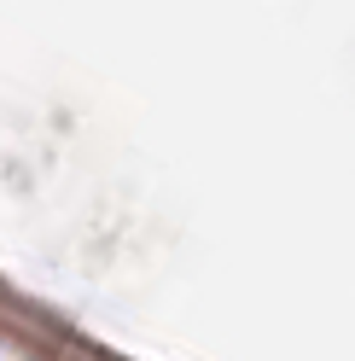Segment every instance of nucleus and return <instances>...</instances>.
<instances>
[]
</instances>
